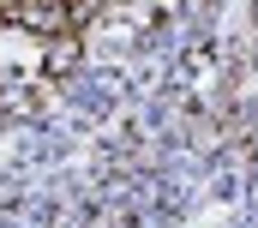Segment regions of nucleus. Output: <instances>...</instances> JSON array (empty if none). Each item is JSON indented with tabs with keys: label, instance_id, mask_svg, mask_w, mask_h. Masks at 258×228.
I'll list each match as a JSON object with an SVG mask.
<instances>
[{
	"label": "nucleus",
	"instance_id": "obj_1",
	"mask_svg": "<svg viewBox=\"0 0 258 228\" xmlns=\"http://www.w3.org/2000/svg\"><path fill=\"white\" fill-rule=\"evenodd\" d=\"M0 18L18 24V30H36V36H60V30H72L66 0H0Z\"/></svg>",
	"mask_w": 258,
	"mask_h": 228
},
{
	"label": "nucleus",
	"instance_id": "obj_2",
	"mask_svg": "<svg viewBox=\"0 0 258 228\" xmlns=\"http://www.w3.org/2000/svg\"><path fill=\"white\" fill-rule=\"evenodd\" d=\"M102 6H114V0H66V12H72V24H90Z\"/></svg>",
	"mask_w": 258,
	"mask_h": 228
}]
</instances>
